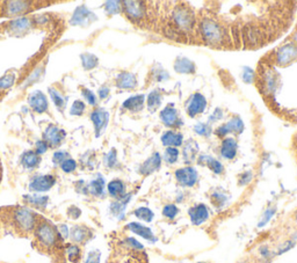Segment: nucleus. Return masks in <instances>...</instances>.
Returning <instances> with one entry per match:
<instances>
[{
	"mask_svg": "<svg viewBox=\"0 0 297 263\" xmlns=\"http://www.w3.org/2000/svg\"><path fill=\"white\" fill-rule=\"evenodd\" d=\"M161 161H163V159H161V156L159 153L158 152L152 153V156L148 157V159L141 165L140 174L144 175V176L153 174L154 172H157L160 168Z\"/></svg>",
	"mask_w": 297,
	"mask_h": 263,
	"instance_id": "nucleus-11",
	"label": "nucleus"
},
{
	"mask_svg": "<svg viewBox=\"0 0 297 263\" xmlns=\"http://www.w3.org/2000/svg\"><path fill=\"white\" fill-rule=\"evenodd\" d=\"M198 164L205 165V166H207L212 173L217 175L222 174L223 172H224V166H223L221 161H218L217 159H215V158H212L210 156H207V154H201V156H198Z\"/></svg>",
	"mask_w": 297,
	"mask_h": 263,
	"instance_id": "nucleus-22",
	"label": "nucleus"
},
{
	"mask_svg": "<svg viewBox=\"0 0 297 263\" xmlns=\"http://www.w3.org/2000/svg\"><path fill=\"white\" fill-rule=\"evenodd\" d=\"M161 99H163V96H161V94L159 90H152L150 94H148V109H150L151 111H154L156 109H158V108L160 107L161 104Z\"/></svg>",
	"mask_w": 297,
	"mask_h": 263,
	"instance_id": "nucleus-29",
	"label": "nucleus"
},
{
	"mask_svg": "<svg viewBox=\"0 0 297 263\" xmlns=\"http://www.w3.org/2000/svg\"><path fill=\"white\" fill-rule=\"evenodd\" d=\"M89 230L84 226H74L71 231V238L76 242H83L87 238Z\"/></svg>",
	"mask_w": 297,
	"mask_h": 263,
	"instance_id": "nucleus-34",
	"label": "nucleus"
},
{
	"mask_svg": "<svg viewBox=\"0 0 297 263\" xmlns=\"http://www.w3.org/2000/svg\"><path fill=\"white\" fill-rule=\"evenodd\" d=\"M60 166H62V170L65 172V173H71V172H73L76 170L77 164L76 161L72 159H67L65 161H63L62 164H60Z\"/></svg>",
	"mask_w": 297,
	"mask_h": 263,
	"instance_id": "nucleus-48",
	"label": "nucleus"
},
{
	"mask_svg": "<svg viewBox=\"0 0 297 263\" xmlns=\"http://www.w3.org/2000/svg\"><path fill=\"white\" fill-rule=\"evenodd\" d=\"M161 144L166 147H179L184 144V136L182 133L175 132L173 130H168L163 133L160 138Z\"/></svg>",
	"mask_w": 297,
	"mask_h": 263,
	"instance_id": "nucleus-18",
	"label": "nucleus"
},
{
	"mask_svg": "<svg viewBox=\"0 0 297 263\" xmlns=\"http://www.w3.org/2000/svg\"><path fill=\"white\" fill-rule=\"evenodd\" d=\"M238 143L235 138L227 137L224 138L221 145V154L224 159L234 160L237 156Z\"/></svg>",
	"mask_w": 297,
	"mask_h": 263,
	"instance_id": "nucleus-14",
	"label": "nucleus"
},
{
	"mask_svg": "<svg viewBox=\"0 0 297 263\" xmlns=\"http://www.w3.org/2000/svg\"><path fill=\"white\" fill-rule=\"evenodd\" d=\"M295 219H296V220H297V212H296V214H295Z\"/></svg>",
	"mask_w": 297,
	"mask_h": 263,
	"instance_id": "nucleus-63",
	"label": "nucleus"
},
{
	"mask_svg": "<svg viewBox=\"0 0 297 263\" xmlns=\"http://www.w3.org/2000/svg\"><path fill=\"white\" fill-rule=\"evenodd\" d=\"M94 20H97L96 15L93 14L92 12H90L89 9H87L85 6H80L76 9V12H74V14L72 16V19H71V23L72 25H89Z\"/></svg>",
	"mask_w": 297,
	"mask_h": 263,
	"instance_id": "nucleus-15",
	"label": "nucleus"
},
{
	"mask_svg": "<svg viewBox=\"0 0 297 263\" xmlns=\"http://www.w3.org/2000/svg\"><path fill=\"white\" fill-rule=\"evenodd\" d=\"M228 126L230 128L231 133H236V134H241L245 129L244 122H243L239 116L232 117V119L228 122Z\"/></svg>",
	"mask_w": 297,
	"mask_h": 263,
	"instance_id": "nucleus-33",
	"label": "nucleus"
},
{
	"mask_svg": "<svg viewBox=\"0 0 297 263\" xmlns=\"http://www.w3.org/2000/svg\"><path fill=\"white\" fill-rule=\"evenodd\" d=\"M292 238H293V240H294V241L297 240V231L295 232V233H294V234L292 235Z\"/></svg>",
	"mask_w": 297,
	"mask_h": 263,
	"instance_id": "nucleus-62",
	"label": "nucleus"
},
{
	"mask_svg": "<svg viewBox=\"0 0 297 263\" xmlns=\"http://www.w3.org/2000/svg\"><path fill=\"white\" fill-rule=\"evenodd\" d=\"M82 60H83V66L86 70H92L98 65V58L92 53H84L82 55Z\"/></svg>",
	"mask_w": 297,
	"mask_h": 263,
	"instance_id": "nucleus-37",
	"label": "nucleus"
},
{
	"mask_svg": "<svg viewBox=\"0 0 297 263\" xmlns=\"http://www.w3.org/2000/svg\"><path fill=\"white\" fill-rule=\"evenodd\" d=\"M32 2L28 1H9L6 2L5 8H6V14L8 15H18V14H23L28 11Z\"/></svg>",
	"mask_w": 297,
	"mask_h": 263,
	"instance_id": "nucleus-25",
	"label": "nucleus"
},
{
	"mask_svg": "<svg viewBox=\"0 0 297 263\" xmlns=\"http://www.w3.org/2000/svg\"><path fill=\"white\" fill-rule=\"evenodd\" d=\"M205 108H207V99L204 95H202L201 93H194L190 97L186 111H187V115L190 117H195L203 113Z\"/></svg>",
	"mask_w": 297,
	"mask_h": 263,
	"instance_id": "nucleus-8",
	"label": "nucleus"
},
{
	"mask_svg": "<svg viewBox=\"0 0 297 263\" xmlns=\"http://www.w3.org/2000/svg\"><path fill=\"white\" fill-rule=\"evenodd\" d=\"M160 121L168 128H180L182 120L178 115V110L175 109L173 104H168L160 111Z\"/></svg>",
	"mask_w": 297,
	"mask_h": 263,
	"instance_id": "nucleus-10",
	"label": "nucleus"
},
{
	"mask_svg": "<svg viewBox=\"0 0 297 263\" xmlns=\"http://www.w3.org/2000/svg\"><path fill=\"white\" fill-rule=\"evenodd\" d=\"M252 178H253L252 172H249V171L244 172V173H242L241 175H239L238 184L242 185V187H243V185H248L249 182L252 181Z\"/></svg>",
	"mask_w": 297,
	"mask_h": 263,
	"instance_id": "nucleus-46",
	"label": "nucleus"
},
{
	"mask_svg": "<svg viewBox=\"0 0 297 263\" xmlns=\"http://www.w3.org/2000/svg\"><path fill=\"white\" fill-rule=\"evenodd\" d=\"M229 133H231V130H230V128H229L228 123L223 124V126L218 127L217 129L215 130V134H216V136H217V137H221V138L227 137Z\"/></svg>",
	"mask_w": 297,
	"mask_h": 263,
	"instance_id": "nucleus-50",
	"label": "nucleus"
},
{
	"mask_svg": "<svg viewBox=\"0 0 297 263\" xmlns=\"http://www.w3.org/2000/svg\"><path fill=\"white\" fill-rule=\"evenodd\" d=\"M117 160H116V151L111 150L109 153L106 156V165L108 167H114L116 165Z\"/></svg>",
	"mask_w": 297,
	"mask_h": 263,
	"instance_id": "nucleus-52",
	"label": "nucleus"
},
{
	"mask_svg": "<svg viewBox=\"0 0 297 263\" xmlns=\"http://www.w3.org/2000/svg\"><path fill=\"white\" fill-rule=\"evenodd\" d=\"M170 22L166 26L174 30L178 35L182 37L185 41V36L193 34L195 26H197V19L195 14L190 6L184 4H179L171 9Z\"/></svg>",
	"mask_w": 297,
	"mask_h": 263,
	"instance_id": "nucleus-2",
	"label": "nucleus"
},
{
	"mask_svg": "<svg viewBox=\"0 0 297 263\" xmlns=\"http://www.w3.org/2000/svg\"><path fill=\"white\" fill-rule=\"evenodd\" d=\"M243 36L245 39V43H248V45L256 46L258 43L262 42V33L260 30L259 27L254 25H248L244 28L243 32Z\"/></svg>",
	"mask_w": 297,
	"mask_h": 263,
	"instance_id": "nucleus-17",
	"label": "nucleus"
},
{
	"mask_svg": "<svg viewBox=\"0 0 297 263\" xmlns=\"http://www.w3.org/2000/svg\"><path fill=\"white\" fill-rule=\"evenodd\" d=\"M55 177L52 175H42V176L36 177L32 183L29 184V189L36 193H43V191H48L55 184Z\"/></svg>",
	"mask_w": 297,
	"mask_h": 263,
	"instance_id": "nucleus-13",
	"label": "nucleus"
},
{
	"mask_svg": "<svg viewBox=\"0 0 297 263\" xmlns=\"http://www.w3.org/2000/svg\"><path fill=\"white\" fill-rule=\"evenodd\" d=\"M297 58V46L293 42L280 46L275 51V63L279 66H288Z\"/></svg>",
	"mask_w": 297,
	"mask_h": 263,
	"instance_id": "nucleus-7",
	"label": "nucleus"
},
{
	"mask_svg": "<svg viewBox=\"0 0 297 263\" xmlns=\"http://www.w3.org/2000/svg\"><path fill=\"white\" fill-rule=\"evenodd\" d=\"M29 104L34 110L40 114L45 113L47 108H48V101H47V97L45 94L40 92V90L33 93L32 95L29 96Z\"/></svg>",
	"mask_w": 297,
	"mask_h": 263,
	"instance_id": "nucleus-19",
	"label": "nucleus"
},
{
	"mask_svg": "<svg viewBox=\"0 0 297 263\" xmlns=\"http://www.w3.org/2000/svg\"><path fill=\"white\" fill-rule=\"evenodd\" d=\"M58 233L62 235V238H64V239H66L67 237H69V230H67V227H66V225H59L58 226Z\"/></svg>",
	"mask_w": 297,
	"mask_h": 263,
	"instance_id": "nucleus-58",
	"label": "nucleus"
},
{
	"mask_svg": "<svg viewBox=\"0 0 297 263\" xmlns=\"http://www.w3.org/2000/svg\"><path fill=\"white\" fill-rule=\"evenodd\" d=\"M13 220L14 224L22 232H30L36 228L37 216L32 210L26 208H16L13 211Z\"/></svg>",
	"mask_w": 297,
	"mask_h": 263,
	"instance_id": "nucleus-4",
	"label": "nucleus"
},
{
	"mask_svg": "<svg viewBox=\"0 0 297 263\" xmlns=\"http://www.w3.org/2000/svg\"><path fill=\"white\" fill-rule=\"evenodd\" d=\"M276 214V207H269L268 209H266L264 215L261 216V218H260V220L258 222V227H265L266 225L268 224L269 221H271V219L274 217Z\"/></svg>",
	"mask_w": 297,
	"mask_h": 263,
	"instance_id": "nucleus-35",
	"label": "nucleus"
},
{
	"mask_svg": "<svg viewBox=\"0 0 297 263\" xmlns=\"http://www.w3.org/2000/svg\"><path fill=\"white\" fill-rule=\"evenodd\" d=\"M26 198L30 202V203L34 205H37V207L40 208L46 207L47 203H48V197L47 196H26Z\"/></svg>",
	"mask_w": 297,
	"mask_h": 263,
	"instance_id": "nucleus-42",
	"label": "nucleus"
},
{
	"mask_svg": "<svg viewBox=\"0 0 297 263\" xmlns=\"http://www.w3.org/2000/svg\"><path fill=\"white\" fill-rule=\"evenodd\" d=\"M254 77H255L254 71L249 69V67H245L244 72H243V80H244L245 83L251 84L253 83V80H254Z\"/></svg>",
	"mask_w": 297,
	"mask_h": 263,
	"instance_id": "nucleus-51",
	"label": "nucleus"
},
{
	"mask_svg": "<svg viewBox=\"0 0 297 263\" xmlns=\"http://www.w3.org/2000/svg\"><path fill=\"white\" fill-rule=\"evenodd\" d=\"M144 102H145V95H143V94H137V95L130 96L129 99L124 101L122 107L124 109L137 113V111H141L143 109Z\"/></svg>",
	"mask_w": 297,
	"mask_h": 263,
	"instance_id": "nucleus-24",
	"label": "nucleus"
},
{
	"mask_svg": "<svg viewBox=\"0 0 297 263\" xmlns=\"http://www.w3.org/2000/svg\"><path fill=\"white\" fill-rule=\"evenodd\" d=\"M35 234L37 241L43 247L53 248L57 245V242H58V231L48 221H42L40 224H37L35 228Z\"/></svg>",
	"mask_w": 297,
	"mask_h": 263,
	"instance_id": "nucleus-3",
	"label": "nucleus"
},
{
	"mask_svg": "<svg viewBox=\"0 0 297 263\" xmlns=\"http://www.w3.org/2000/svg\"><path fill=\"white\" fill-rule=\"evenodd\" d=\"M66 253H67V256H69V259L71 260V261H76V260L79 258L80 251L77 246H69L66 249Z\"/></svg>",
	"mask_w": 297,
	"mask_h": 263,
	"instance_id": "nucleus-49",
	"label": "nucleus"
},
{
	"mask_svg": "<svg viewBox=\"0 0 297 263\" xmlns=\"http://www.w3.org/2000/svg\"><path fill=\"white\" fill-rule=\"evenodd\" d=\"M15 82V74L14 73H7L4 77L0 78V89H7L9 87L13 86V84Z\"/></svg>",
	"mask_w": 297,
	"mask_h": 263,
	"instance_id": "nucleus-40",
	"label": "nucleus"
},
{
	"mask_svg": "<svg viewBox=\"0 0 297 263\" xmlns=\"http://www.w3.org/2000/svg\"><path fill=\"white\" fill-rule=\"evenodd\" d=\"M293 147H294V152H295V157L297 159V133L295 134V137H294L293 139Z\"/></svg>",
	"mask_w": 297,
	"mask_h": 263,
	"instance_id": "nucleus-60",
	"label": "nucleus"
},
{
	"mask_svg": "<svg viewBox=\"0 0 297 263\" xmlns=\"http://www.w3.org/2000/svg\"><path fill=\"white\" fill-rule=\"evenodd\" d=\"M161 214H163L165 218L170 219V220H173V219L177 217L179 214V208L175 204H166L163 208Z\"/></svg>",
	"mask_w": 297,
	"mask_h": 263,
	"instance_id": "nucleus-38",
	"label": "nucleus"
},
{
	"mask_svg": "<svg viewBox=\"0 0 297 263\" xmlns=\"http://www.w3.org/2000/svg\"><path fill=\"white\" fill-rule=\"evenodd\" d=\"M124 244H126L128 247L133 248L134 251H143L144 249V246L142 245L140 241H137L135 238H127Z\"/></svg>",
	"mask_w": 297,
	"mask_h": 263,
	"instance_id": "nucleus-47",
	"label": "nucleus"
},
{
	"mask_svg": "<svg viewBox=\"0 0 297 263\" xmlns=\"http://www.w3.org/2000/svg\"><path fill=\"white\" fill-rule=\"evenodd\" d=\"M49 93H50V95H51V97H52L53 103H55L56 106L58 107V108H63L64 104H65V101H64L63 97L59 95V93L56 92V90H53L52 88L49 89Z\"/></svg>",
	"mask_w": 297,
	"mask_h": 263,
	"instance_id": "nucleus-45",
	"label": "nucleus"
},
{
	"mask_svg": "<svg viewBox=\"0 0 297 263\" xmlns=\"http://www.w3.org/2000/svg\"><path fill=\"white\" fill-rule=\"evenodd\" d=\"M197 70V66L193 60H191L187 57H178L174 63V71L177 73L181 74H191L194 73Z\"/></svg>",
	"mask_w": 297,
	"mask_h": 263,
	"instance_id": "nucleus-21",
	"label": "nucleus"
},
{
	"mask_svg": "<svg viewBox=\"0 0 297 263\" xmlns=\"http://www.w3.org/2000/svg\"><path fill=\"white\" fill-rule=\"evenodd\" d=\"M198 157V143L193 139L188 140L182 150V158L187 164L193 163Z\"/></svg>",
	"mask_w": 297,
	"mask_h": 263,
	"instance_id": "nucleus-23",
	"label": "nucleus"
},
{
	"mask_svg": "<svg viewBox=\"0 0 297 263\" xmlns=\"http://www.w3.org/2000/svg\"><path fill=\"white\" fill-rule=\"evenodd\" d=\"M134 215L136 216L140 220H143L145 222H151L154 219L153 211L147 207L137 208L136 210L134 211Z\"/></svg>",
	"mask_w": 297,
	"mask_h": 263,
	"instance_id": "nucleus-30",
	"label": "nucleus"
},
{
	"mask_svg": "<svg viewBox=\"0 0 297 263\" xmlns=\"http://www.w3.org/2000/svg\"><path fill=\"white\" fill-rule=\"evenodd\" d=\"M222 117H223V111H222V109L217 108V109L214 111V114L210 116V122H215V121L222 119Z\"/></svg>",
	"mask_w": 297,
	"mask_h": 263,
	"instance_id": "nucleus-57",
	"label": "nucleus"
},
{
	"mask_svg": "<svg viewBox=\"0 0 297 263\" xmlns=\"http://www.w3.org/2000/svg\"><path fill=\"white\" fill-rule=\"evenodd\" d=\"M100 252L99 251H93L91 252L89 256H87L85 263H100Z\"/></svg>",
	"mask_w": 297,
	"mask_h": 263,
	"instance_id": "nucleus-54",
	"label": "nucleus"
},
{
	"mask_svg": "<svg viewBox=\"0 0 297 263\" xmlns=\"http://www.w3.org/2000/svg\"><path fill=\"white\" fill-rule=\"evenodd\" d=\"M47 150H48V144H47V141H45V140L37 141V144H36L37 154H43Z\"/></svg>",
	"mask_w": 297,
	"mask_h": 263,
	"instance_id": "nucleus-55",
	"label": "nucleus"
},
{
	"mask_svg": "<svg viewBox=\"0 0 297 263\" xmlns=\"http://www.w3.org/2000/svg\"><path fill=\"white\" fill-rule=\"evenodd\" d=\"M84 110H85V104H84V102H82V101H74L72 108H71V115L82 116Z\"/></svg>",
	"mask_w": 297,
	"mask_h": 263,
	"instance_id": "nucleus-43",
	"label": "nucleus"
},
{
	"mask_svg": "<svg viewBox=\"0 0 297 263\" xmlns=\"http://www.w3.org/2000/svg\"><path fill=\"white\" fill-rule=\"evenodd\" d=\"M64 137H65V131L59 130L55 126H50L46 131V141H48L52 146H57Z\"/></svg>",
	"mask_w": 297,
	"mask_h": 263,
	"instance_id": "nucleus-26",
	"label": "nucleus"
},
{
	"mask_svg": "<svg viewBox=\"0 0 297 263\" xmlns=\"http://www.w3.org/2000/svg\"><path fill=\"white\" fill-rule=\"evenodd\" d=\"M108 14H119L122 11V2L121 1H108L104 6Z\"/></svg>",
	"mask_w": 297,
	"mask_h": 263,
	"instance_id": "nucleus-41",
	"label": "nucleus"
},
{
	"mask_svg": "<svg viewBox=\"0 0 297 263\" xmlns=\"http://www.w3.org/2000/svg\"><path fill=\"white\" fill-rule=\"evenodd\" d=\"M67 157V154L65 152H57L53 156V163L55 164H62L63 161H65V158Z\"/></svg>",
	"mask_w": 297,
	"mask_h": 263,
	"instance_id": "nucleus-56",
	"label": "nucleus"
},
{
	"mask_svg": "<svg viewBox=\"0 0 297 263\" xmlns=\"http://www.w3.org/2000/svg\"><path fill=\"white\" fill-rule=\"evenodd\" d=\"M107 189L110 196L116 198V200H120L126 195V184L121 180L110 181L107 185Z\"/></svg>",
	"mask_w": 297,
	"mask_h": 263,
	"instance_id": "nucleus-27",
	"label": "nucleus"
},
{
	"mask_svg": "<svg viewBox=\"0 0 297 263\" xmlns=\"http://www.w3.org/2000/svg\"><path fill=\"white\" fill-rule=\"evenodd\" d=\"M175 180L181 187L193 188L198 181V173L194 167L186 166L175 171Z\"/></svg>",
	"mask_w": 297,
	"mask_h": 263,
	"instance_id": "nucleus-6",
	"label": "nucleus"
},
{
	"mask_svg": "<svg viewBox=\"0 0 297 263\" xmlns=\"http://www.w3.org/2000/svg\"><path fill=\"white\" fill-rule=\"evenodd\" d=\"M294 247H295V241H294V240H288V241L283 242V244H281L278 247V252H276V255L285 254V253L289 252L290 249H293Z\"/></svg>",
	"mask_w": 297,
	"mask_h": 263,
	"instance_id": "nucleus-44",
	"label": "nucleus"
},
{
	"mask_svg": "<svg viewBox=\"0 0 297 263\" xmlns=\"http://www.w3.org/2000/svg\"><path fill=\"white\" fill-rule=\"evenodd\" d=\"M83 95L87 100V102H89L90 104H92V106H96L97 99H96V95H94V93L92 92V90L84 88L83 89Z\"/></svg>",
	"mask_w": 297,
	"mask_h": 263,
	"instance_id": "nucleus-53",
	"label": "nucleus"
},
{
	"mask_svg": "<svg viewBox=\"0 0 297 263\" xmlns=\"http://www.w3.org/2000/svg\"><path fill=\"white\" fill-rule=\"evenodd\" d=\"M127 228L130 232H133L134 234H136V235H138V237L143 238L144 240H148L150 242H156L157 241V238H156V235L153 234L152 230H151L150 227H148V226H145V225L141 224V222H136V221L129 222V224L127 225Z\"/></svg>",
	"mask_w": 297,
	"mask_h": 263,
	"instance_id": "nucleus-12",
	"label": "nucleus"
},
{
	"mask_svg": "<svg viewBox=\"0 0 297 263\" xmlns=\"http://www.w3.org/2000/svg\"><path fill=\"white\" fill-rule=\"evenodd\" d=\"M188 216H190L191 222L194 225V226H200V225L204 224V222L208 220L209 216H210V212H209V209L207 205L203 203H198L190 208V210H188Z\"/></svg>",
	"mask_w": 297,
	"mask_h": 263,
	"instance_id": "nucleus-9",
	"label": "nucleus"
},
{
	"mask_svg": "<svg viewBox=\"0 0 297 263\" xmlns=\"http://www.w3.org/2000/svg\"><path fill=\"white\" fill-rule=\"evenodd\" d=\"M179 156H180V152L177 147H166L165 150L163 159L166 164L168 165H173L178 161Z\"/></svg>",
	"mask_w": 297,
	"mask_h": 263,
	"instance_id": "nucleus-32",
	"label": "nucleus"
},
{
	"mask_svg": "<svg viewBox=\"0 0 297 263\" xmlns=\"http://www.w3.org/2000/svg\"><path fill=\"white\" fill-rule=\"evenodd\" d=\"M293 43L297 46V33L295 34V36H294V42Z\"/></svg>",
	"mask_w": 297,
	"mask_h": 263,
	"instance_id": "nucleus-61",
	"label": "nucleus"
},
{
	"mask_svg": "<svg viewBox=\"0 0 297 263\" xmlns=\"http://www.w3.org/2000/svg\"><path fill=\"white\" fill-rule=\"evenodd\" d=\"M122 9L134 23H142L148 16L147 2L144 1H123Z\"/></svg>",
	"mask_w": 297,
	"mask_h": 263,
	"instance_id": "nucleus-5",
	"label": "nucleus"
},
{
	"mask_svg": "<svg viewBox=\"0 0 297 263\" xmlns=\"http://www.w3.org/2000/svg\"><path fill=\"white\" fill-rule=\"evenodd\" d=\"M91 120L96 128V134L97 137L100 136V133L102 132V130L107 127L108 120H109V114L103 109H96L91 115Z\"/></svg>",
	"mask_w": 297,
	"mask_h": 263,
	"instance_id": "nucleus-16",
	"label": "nucleus"
},
{
	"mask_svg": "<svg viewBox=\"0 0 297 263\" xmlns=\"http://www.w3.org/2000/svg\"><path fill=\"white\" fill-rule=\"evenodd\" d=\"M228 201H229V197L224 193H222V191H218V190L214 191V193L210 195L211 204L217 209H222L223 207H225V204L228 203Z\"/></svg>",
	"mask_w": 297,
	"mask_h": 263,
	"instance_id": "nucleus-31",
	"label": "nucleus"
},
{
	"mask_svg": "<svg viewBox=\"0 0 297 263\" xmlns=\"http://www.w3.org/2000/svg\"><path fill=\"white\" fill-rule=\"evenodd\" d=\"M89 190H90L91 194L94 195V196H97V197L102 196L103 190H104L103 177L99 176L98 178H96V180H93L92 182H91L90 185H89Z\"/></svg>",
	"mask_w": 297,
	"mask_h": 263,
	"instance_id": "nucleus-28",
	"label": "nucleus"
},
{
	"mask_svg": "<svg viewBox=\"0 0 297 263\" xmlns=\"http://www.w3.org/2000/svg\"><path fill=\"white\" fill-rule=\"evenodd\" d=\"M198 25L202 42L212 48H222L225 44L228 32L217 20L211 16H202Z\"/></svg>",
	"mask_w": 297,
	"mask_h": 263,
	"instance_id": "nucleus-1",
	"label": "nucleus"
},
{
	"mask_svg": "<svg viewBox=\"0 0 297 263\" xmlns=\"http://www.w3.org/2000/svg\"><path fill=\"white\" fill-rule=\"evenodd\" d=\"M195 133L202 137H209L211 133V127L207 123H198L194 127Z\"/></svg>",
	"mask_w": 297,
	"mask_h": 263,
	"instance_id": "nucleus-39",
	"label": "nucleus"
},
{
	"mask_svg": "<svg viewBox=\"0 0 297 263\" xmlns=\"http://www.w3.org/2000/svg\"><path fill=\"white\" fill-rule=\"evenodd\" d=\"M39 163H40L39 156H37V153L32 152V151L28 153H26L25 156L22 157V164L23 166H26L27 168H34L39 165Z\"/></svg>",
	"mask_w": 297,
	"mask_h": 263,
	"instance_id": "nucleus-36",
	"label": "nucleus"
},
{
	"mask_svg": "<svg viewBox=\"0 0 297 263\" xmlns=\"http://www.w3.org/2000/svg\"><path fill=\"white\" fill-rule=\"evenodd\" d=\"M116 86L121 89H134L137 87V78L134 73L122 72L117 76Z\"/></svg>",
	"mask_w": 297,
	"mask_h": 263,
	"instance_id": "nucleus-20",
	"label": "nucleus"
},
{
	"mask_svg": "<svg viewBox=\"0 0 297 263\" xmlns=\"http://www.w3.org/2000/svg\"><path fill=\"white\" fill-rule=\"evenodd\" d=\"M108 94H109V88H108V87H101L99 89V96L101 99H106Z\"/></svg>",
	"mask_w": 297,
	"mask_h": 263,
	"instance_id": "nucleus-59",
	"label": "nucleus"
}]
</instances>
